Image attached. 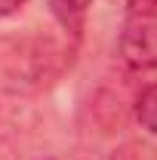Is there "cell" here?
I'll list each match as a JSON object with an SVG mask.
<instances>
[{"label": "cell", "instance_id": "6da1fadb", "mask_svg": "<svg viewBox=\"0 0 157 160\" xmlns=\"http://www.w3.org/2000/svg\"><path fill=\"white\" fill-rule=\"evenodd\" d=\"M120 62L129 71H151L157 68V25L154 22L136 19L129 22L117 40Z\"/></svg>", "mask_w": 157, "mask_h": 160}, {"label": "cell", "instance_id": "7a4b0ae2", "mask_svg": "<svg viewBox=\"0 0 157 160\" xmlns=\"http://www.w3.org/2000/svg\"><path fill=\"white\" fill-rule=\"evenodd\" d=\"M89 6H93V0H49V9H53L56 22L71 34H80Z\"/></svg>", "mask_w": 157, "mask_h": 160}, {"label": "cell", "instance_id": "3957f363", "mask_svg": "<svg viewBox=\"0 0 157 160\" xmlns=\"http://www.w3.org/2000/svg\"><path fill=\"white\" fill-rule=\"evenodd\" d=\"M136 117L142 123V129H148L151 136H157V83L145 86L136 99Z\"/></svg>", "mask_w": 157, "mask_h": 160}, {"label": "cell", "instance_id": "277c9868", "mask_svg": "<svg viewBox=\"0 0 157 160\" xmlns=\"http://www.w3.org/2000/svg\"><path fill=\"white\" fill-rule=\"evenodd\" d=\"M136 19H157V0H126Z\"/></svg>", "mask_w": 157, "mask_h": 160}, {"label": "cell", "instance_id": "5b68a950", "mask_svg": "<svg viewBox=\"0 0 157 160\" xmlns=\"http://www.w3.org/2000/svg\"><path fill=\"white\" fill-rule=\"evenodd\" d=\"M25 3H28V0H0V19H6V16H16Z\"/></svg>", "mask_w": 157, "mask_h": 160}]
</instances>
